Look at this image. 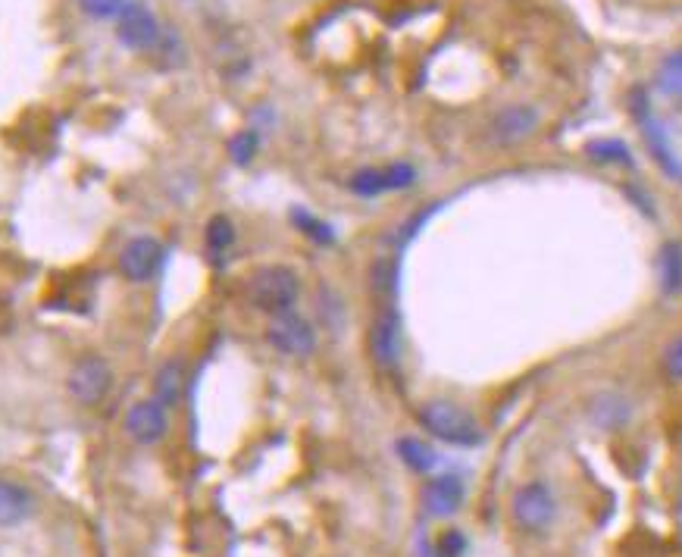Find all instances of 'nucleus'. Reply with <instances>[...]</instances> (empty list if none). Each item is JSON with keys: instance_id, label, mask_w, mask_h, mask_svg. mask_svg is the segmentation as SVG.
Masks as SVG:
<instances>
[{"instance_id": "f257e3e1", "label": "nucleus", "mask_w": 682, "mask_h": 557, "mask_svg": "<svg viewBox=\"0 0 682 557\" xmlns=\"http://www.w3.org/2000/svg\"><path fill=\"white\" fill-rule=\"evenodd\" d=\"M417 420L438 442H448L457 448H470V445L482 442V429H479L476 417L467 407H460L454 401H442V398L426 401L417 410Z\"/></svg>"}, {"instance_id": "f03ea898", "label": "nucleus", "mask_w": 682, "mask_h": 557, "mask_svg": "<svg viewBox=\"0 0 682 557\" xmlns=\"http://www.w3.org/2000/svg\"><path fill=\"white\" fill-rule=\"evenodd\" d=\"M298 295H301V279L291 266H282V263L260 266V270L248 279V301L257 310L270 313V317L295 310Z\"/></svg>"}, {"instance_id": "7ed1b4c3", "label": "nucleus", "mask_w": 682, "mask_h": 557, "mask_svg": "<svg viewBox=\"0 0 682 557\" xmlns=\"http://www.w3.org/2000/svg\"><path fill=\"white\" fill-rule=\"evenodd\" d=\"M66 389L82 407L104 404L113 389V367L101 354H82L66 376Z\"/></svg>"}, {"instance_id": "20e7f679", "label": "nucleus", "mask_w": 682, "mask_h": 557, "mask_svg": "<svg viewBox=\"0 0 682 557\" xmlns=\"http://www.w3.org/2000/svg\"><path fill=\"white\" fill-rule=\"evenodd\" d=\"M163 35L160 19L141 0H126V7L116 16V41L135 54H154V47Z\"/></svg>"}, {"instance_id": "39448f33", "label": "nucleus", "mask_w": 682, "mask_h": 557, "mask_svg": "<svg viewBox=\"0 0 682 557\" xmlns=\"http://www.w3.org/2000/svg\"><path fill=\"white\" fill-rule=\"evenodd\" d=\"M163 263H166V248L154 235H135L126 241V248L119 251V273L135 285L157 279Z\"/></svg>"}, {"instance_id": "423d86ee", "label": "nucleus", "mask_w": 682, "mask_h": 557, "mask_svg": "<svg viewBox=\"0 0 682 557\" xmlns=\"http://www.w3.org/2000/svg\"><path fill=\"white\" fill-rule=\"evenodd\" d=\"M266 342L285 357H310L316 351V329L301 313L288 310L270 320V326H266Z\"/></svg>"}, {"instance_id": "0eeeda50", "label": "nucleus", "mask_w": 682, "mask_h": 557, "mask_svg": "<svg viewBox=\"0 0 682 557\" xmlns=\"http://www.w3.org/2000/svg\"><path fill=\"white\" fill-rule=\"evenodd\" d=\"M557 501L545 482H526L514 495V520L526 532H545L554 523Z\"/></svg>"}, {"instance_id": "6e6552de", "label": "nucleus", "mask_w": 682, "mask_h": 557, "mask_svg": "<svg viewBox=\"0 0 682 557\" xmlns=\"http://www.w3.org/2000/svg\"><path fill=\"white\" fill-rule=\"evenodd\" d=\"M370 354L376 360V367H382V370L398 367V360H401V317L392 304H385L370 326Z\"/></svg>"}, {"instance_id": "1a4fd4ad", "label": "nucleus", "mask_w": 682, "mask_h": 557, "mask_svg": "<svg viewBox=\"0 0 682 557\" xmlns=\"http://www.w3.org/2000/svg\"><path fill=\"white\" fill-rule=\"evenodd\" d=\"M166 429H169V410L163 404H157L154 398H144L135 401L126 414V432L129 439L138 445H157L166 439Z\"/></svg>"}, {"instance_id": "9d476101", "label": "nucleus", "mask_w": 682, "mask_h": 557, "mask_svg": "<svg viewBox=\"0 0 682 557\" xmlns=\"http://www.w3.org/2000/svg\"><path fill=\"white\" fill-rule=\"evenodd\" d=\"M539 126V110L529 104H510L504 107L489 126V135L495 144H517L523 138H529Z\"/></svg>"}, {"instance_id": "9b49d317", "label": "nucleus", "mask_w": 682, "mask_h": 557, "mask_svg": "<svg viewBox=\"0 0 682 557\" xmlns=\"http://www.w3.org/2000/svg\"><path fill=\"white\" fill-rule=\"evenodd\" d=\"M464 479L445 473V476H432L423 489V507L429 517H451L457 514V507L464 504Z\"/></svg>"}, {"instance_id": "f8f14e48", "label": "nucleus", "mask_w": 682, "mask_h": 557, "mask_svg": "<svg viewBox=\"0 0 682 557\" xmlns=\"http://www.w3.org/2000/svg\"><path fill=\"white\" fill-rule=\"evenodd\" d=\"M636 110H639V119H642V132H645V141H648V151H651V157L657 160V166H661L673 182H682V160L673 154V144H670V138H667L664 126L657 123V119L648 113L645 101H639V104H636Z\"/></svg>"}, {"instance_id": "ddd939ff", "label": "nucleus", "mask_w": 682, "mask_h": 557, "mask_svg": "<svg viewBox=\"0 0 682 557\" xmlns=\"http://www.w3.org/2000/svg\"><path fill=\"white\" fill-rule=\"evenodd\" d=\"M589 420L598 429H611V432L614 429H623L632 420V404L620 392H601L589 404Z\"/></svg>"}, {"instance_id": "4468645a", "label": "nucleus", "mask_w": 682, "mask_h": 557, "mask_svg": "<svg viewBox=\"0 0 682 557\" xmlns=\"http://www.w3.org/2000/svg\"><path fill=\"white\" fill-rule=\"evenodd\" d=\"M185 392V363L182 357H169L160 363V370L154 376V401L163 404L166 410H176Z\"/></svg>"}, {"instance_id": "2eb2a0df", "label": "nucleus", "mask_w": 682, "mask_h": 557, "mask_svg": "<svg viewBox=\"0 0 682 557\" xmlns=\"http://www.w3.org/2000/svg\"><path fill=\"white\" fill-rule=\"evenodd\" d=\"M29 514H32L29 489H22L13 479H0V526L4 529L19 526L22 520H29Z\"/></svg>"}, {"instance_id": "dca6fc26", "label": "nucleus", "mask_w": 682, "mask_h": 557, "mask_svg": "<svg viewBox=\"0 0 682 557\" xmlns=\"http://www.w3.org/2000/svg\"><path fill=\"white\" fill-rule=\"evenodd\" d=\"M657 273H661V288L667 295L682 292V245L679 241H667L657 257Z\"/></svg>"}, {"instance_id": "f3484780", "label": "nucleus", "mask_w": 682, "mask_h": 557, "mask_svg": "<svg viewBox=\"0 0 682 557\" xmlns=\"http://www.w3.org/2000/svg\"><path fill=\"white\" fill-rule=\"evenodd\" d=\"M398 457L413 473H429L435 467V451L426 442H420V439H410V435L398 439Z\"/></svg>"}, {"instance_id": "a211bd4d", "label": "nucleus", "mask_w": 682, "mask_h": 557, "mask_svg": "<svg viewBox=\"0 0 682 557\" xmlns=\"http://www.w3.org/2000/svg\"><path fill=\"white\" fill-rule=\"evenodd\" d=\"M204 241H207V251H210L213 257L226 254V251L235 245V226H232L229 216L216 213L213 220L207 223V229H204Z\"/></svg>"}, {"instance_id": "6ab92c4d", "label": "nucleus", "mask_w": 682, "mask_h": 557, "mask_svg": "<svg viewBox=\"0 0 682 557\" xmlns=\"http://www.w3.org/2000/svg\"><path fill=\"white\" fill-rule=\"evenodd\" d=\"M351 191L360 198H379L388 191V182H385V166L382 169H357V173L351 176Z\"/></svg>"}, {"instance_id": "aec40b11", "label": "nucleus", "mask_w": 682, "mask_h": 557, "mask_svg": "<svg viewBox=\"0 0 682 557\" xmlns=\"http://www.w3.org/2000/svg\"><path fill=\"white\" fill-rule=\"evenodd\" d=\"M657 88L670 94V98L682 101V51L664 60L661 72H657Z\"/></svg>"}, {"instance_id": "412c9836", "label": "nucleus", "mask_w": 682, "mask_h": 557, "mask_svg": "<svg viewBox=\"0 0 682 557\" xmlns=\"http://www.w3.org/2000/svg\"><path fill=\"white\" fill-rule=\"evenodd\" d=\"M260 151V135L257 129H241L238 135H232L229 141V157L238 163V166H248Z\"/></svg>"}, {"instance_id": "4be33fe9", "label": "nucleus", "mask_w": 682, "mask_h": 557, "mask_svg": "<svg viewBox=\"0 0 682 557\" xmlns=\"http://www.w3.org/2000/svg\"><path fill=\"white\" fill-rule=\"evenodd\" d=\"M586 151H589V157L598 160V163H629V160H632V157H629V148H626L623 141H617V138L592 141Z\"/></svg>"}, {"instance_id": "5701e85b", "label": "nucleus", "mask_w": 682, "mask_h": 557, "mask_svg": "<svg viewBox=\"0 0 682 557\" xmlns=\"http://www.w3.org/2000/svg\"><path fill=\"white\" fill-rule=\"evenodd\" d=\"M291 220H295V226H298L304 235H310L313 241H320V245H329V241L335 238L332 226L323 223V220H316V216L307 213V210H295V213H291Z\"/></svg>"}, {"instance_id": "b1692460", "label": "nucleus", "mask_w": 682, "mask_h": 557, "mask_svg": "<svg viewBox=\"0 0 682 557\" xmlns=\"http://www.w3.org/2000/svg\"><path fill=\"white\" fill-rule=\"evenodd\" d=\"M123 7H126V0H79V10H82L88 19H97V22L116 19Z\"/></svg>"}, {"instance_id": "393cba45", "label": "nucleus", "mask_w": 682, "mask_h": 557, "mask_svg": "<svg viewBox=\"0 0 682 557\" xmlns=\"http://www.w3.org/2000/svg\"><path fill=\"white\" fill-rule=\"evenodd\" d=\"M385 182H388V191L410 188L413 182H417V169H413L410 163H388L385 166Z\"/></svg>"}, {"instance_id": "a878e982", "label": "nucleus", "mask_w": 682, "mask_h": 557, "mask_svg": "<svg viewBox=\"0 0 682 557\" xmlns=\"http://www.w3.org/2000/svg\"><path fill=\"white\" fill-rule=\"evenodd\" d=\"M467 551V539H464V532H457V529H448L438 536V545H435V554L438 557H460Z\"/></svg>"}, {"instance_id": "bb28decb", "label": "nucleus", "mask_w": 682, "mask_h": 557, "mask_svg": "<svg viewBox=\"0 0 682 557\" xmlns=\"http://www.w3.org/2000/svg\"><path fill=\"white\" fill-rule=\"evenodd\" d=\"M664 370L673 382H682V335L673 338V342L667 345L664 351Z\"/></svg>"}]
</instances>
